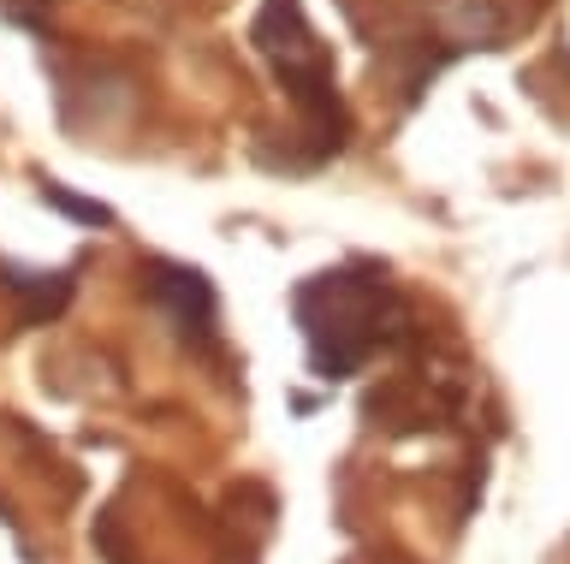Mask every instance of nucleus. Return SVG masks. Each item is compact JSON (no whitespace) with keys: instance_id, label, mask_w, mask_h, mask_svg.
Returning a JSON list of instances; mask_svg holds the SVG:
<instances>
[{"instance_id":"f257e3e1","label":"nucleus","mask_w":570,"mask_h":564,"mask_svg":"<svg viewBox=\"0 0 570 564\" xmlns=\"http://www.w3.org/2000/svg\"><path fill=\"white\" fill-rule=\"evenodd\" d=\"M297 297L327 304V315H321V309H297L303 333H309V350H315V368H321L327 380L351 375L363 357H374V350L392 339L386 327L404 321L399 291H392L381 274H356V268H345V274H315Z\"/></svg>"},{"instance_id":"f03ea898","label":"nucleus","mask_w":570,"mask_h":564,"mask_svg":"<svg viewBox=\"0 0 570 564\" xmlns=\"http://www.w3.org/2000/svg\"><path fill=\"white\" fill-rule=\"evenodd\" d=\"M256 42L274 55V66H279L285 90L297 96L303 119L321 126V131H333V144H338L345 113H338V96H333V78H327V55L315 48L297 0H267V12H262V24H256Z\"/></svg>"}]
</instances>
